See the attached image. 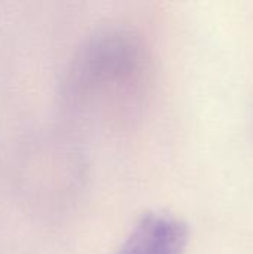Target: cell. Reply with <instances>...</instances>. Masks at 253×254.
I'll use <instances>...</instances> for the list:
<instances>
[{
	"label": "cell",
	"instance_id": "6da1fadb",
	"mask_svg": "<svg viewBox=\"0 0 253 254\" xmlns=\"http://www.w3.org/2000/svg\"><path fill=\"white\" fill-rule=\"evenodd\" d=\"M185 226L167 214H149L134 228L118 254H182Z\"/></svg>",
	"mask_w": 253,
	"mask_h": 254
}]
</instances>
